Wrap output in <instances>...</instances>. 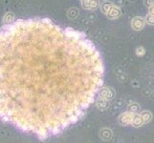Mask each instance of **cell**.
Returning <instances> with one entry per match:
<instances>
[{"instance_id": "6da1fadb", "label": "cell", "mask_w": 154, "mask_h": 143, "mask_svg": "<svg viewBox=\"0 0 154 143\" xmlns=\"http://www.w3.org/2000/svg\"><path fill=\"white\" fill-rule=\"evenodd\" d=\"M99 97L104 98L108 101H111L116 97V92L113 88L108 87V86H103L102 88L100 89L99 91Z\"/></svg>"}, {"instance_id": "7a4b0ae2", "label": "cell", "mask_w": 154, "mask_h": 143, "mask_svg": "<svg viewBox=\"0 0 154 143\" xmlns=\"http://www.w3.org/2000/svg\"><path fill=\"white\" fill-rule=\"evenodd\" d=\"M135 114H132L128 111H126L125 113H122L119 118H118V122L122 126H127V125H131L132 120H133Z\"/></svg>"}, {"instance_id": "3957f363", "label": "cell", "mask_w": 154, "mask_h": 143, "mask_svg": "<svg viewBox=\"0 0 154 143\" xmlns=\"http://www.w3.org/2000/svg\"><path fill=\"white\" fill-rule=\"evenodd\" d=\"M99 136L100 139H103V141H109L113 137V131L108 127H103L99 132Z\"/></svg>"}, {"instance_id": "277c9868", "label": "cell", "mask_w": 154, "mask_h": 143, "mask_svg": "<svg viewBox=\"0 0 154 143\" xmlns=\"http://www.w3.org/2000/svg\"><path fill=\"white\" fill-rule=\"evenodd\" d=\"M146 24V20L145 18H143L141 16H136L132 19L131 21V27L134 31H141L144 29Z\"/></svg>"}, {"instance_id": "5b68a950", "label": "cell", "mask_w": 154, "mask_h": 143, "mask_svg": "<svg viewBox=\"0 0 154 143\" xmlns=\"http://www.w3.org/2000/svg\"><path fill=\"white\" fill-rule=\"evenodd\" d=\"M95 105H96V107L100 110V111H105L109 108L110 106V101L108 100H106L104 98H102V97H98L96 99V101H95Z\"/></svg>"}, {"instance_id": "8992f818", "label": "cell", "mask_w": 154, "mask_h": 143, "mask_svg": "<svg viewBox=\"0 0 154 143\" xmlns=\"http://www.w3.org/2000/svg\"><path fill=\"white\" fill-rule=\"evenodd\" d=\"M121 14H122V12H121V10L119 7H117V6H113L112 9L110 10V12L106 14L107 15V17L111 20H113V19H117V18H119L121 16Z\"/></svg>"}, {"instance_id": "52a82bcc", "label": "cell", "mask_w": 154, "mask_h": 143, "mask_svg": "<svg viewBox=\"0 0 154 143\" xmlns=\"http://www.w3.org/2000/svg\"><path fill=\"white\" fill-rule=\"evenodd\" d=\"M144 124L145 122H144V120H143L142 116L140 115V114H135L133 120H132V122H131V126H133L134 128H140V127H142Z\"/></svg>"}, {"instance_id": "ba28073f", "label": "cell", "mask_w": 154, "mask_h": 143, "mask_svg": "<svg viewBox=\"0 0 154 143\" xmlns=\"http://www.w3.org/2000/svg\"><path fill=\"white\" fill-rule=\"evenodd\" d=\"M140 115L142 116V118H143V120H144L145 124L146 123H149L150 121L152 120V118H153L152 113L150 112V111H147V110L142 111V112L140 113Z\"/></svg>"}, {"instance_id": "9c48e42d", "label": "cell", "mask_w": 154, "mask_h": 143, "mask_svg": "<svg viewBox=\"0 0 154 143\" xmlns=\"http://www.w3.org/2000/svg\"><path fill=\"white\" fill-rule=\"evenodd\" d=\"M114 6V4L110 1H104L102 5H100V10H102V13H104V14H107L110 10L112 9V7Z\"/></svg>"}, {"instance_id": "30bf717a", "label": "cell", "mask_w": 154, "mask_h": 143, "mask_svg": "<svg viewBox=\"0 0 154 143\" xmlns=\"http://www.w3.org/2000/svg\"><path fill=\"white\" fill-rule=\"evenodd\" d=\"M140 110H141V107L139 103H137V102H132L127 105V111L132 114H139Z\"/></svg>"}, {"instance_id": "8fae6325", "label": "cell", "mask_w": 154, "mask_h": 143, "mask_svg": "<svg viewBox=\"0 0 154 143\" xmlns=\"http://www.w3.org/2000/svg\"><path fill=\"white\" fill-rule=\"evenodd\" d=\"M14 20V14L13 13H11V12L5 13V15H4L3 18H2V21H3L4 25L12 24Z\"/></svg>"}, {"instance_id": "7c38bea8", "label": "cell", "mask_w": 154, "mask_h": 143, "mask_svg": "<svg viewBox=\"0 0 154 143\" xmlns=\"http://www.w3.org/2000/svg\"><path fill=\"white\" fill-rule=\"evenodd\" d=\"M79 10L76 9V8H71L70 10H68V12H67V15H68V17L70 18V19H75L78 17V15H79Z\"/></svg>"}, {"instance_id": "4fadbf2b", "label": "cell", "mask_w": 154, "mask_h": 143, "mask_svg": "<svg viewBox=\"0 0 154 143\" xmlns=\"http://www.w3.org/2000/svg\"><path fill=\"white\" fill-rule=\"evenodd\" d=\"M100 7V1L99 0H89V7L88 10H95Z\"/></svg>"}, {"instance_id": "5bb4252c", "label": "cell", "mask_w": 154, "mask_h": 143, "mask_svg": "<svg viewBox=\"0 0 154 143\" xmlns=\"http://www.w3.org/2000/svg\"><path fill=\"white\" fill-rule=\"evenodd\" d=\"M117 79H118L119 82L124 83V82H126V80L128 79V76H127L125 73H121L117 76Z\"/></svg>"}, {"instance_id": "9a60e30c", "label": "cell", "mask_w": 154, "mask_h": 143, "mask_svg": "<svg viewBox=\"0 0 154 143\" xmlns=\"http://www.w3.org/2000/svg\"><path fill=\"white\" fill-rule=\"evenodd\" d=\"M135 52H136V55L143 56V55H145V54H146V49L143 46H139V47L136 48Z\"/></svg>"}, {"instance_id": "2e32d148", "label": "cell", "mask_w": 154, "mask_h": 143, "mask_svg": "<svg viewBox=\"0 0 154 143\" xmlns=\"http://www.w3.org/2000/svg\"><path fill=\"white\" fill-rule=\"evenodd\" d=\"M146 23H147L148 25H150V26H154V15L153 14H150V13H148L146 18Z\"/></svg>"}, {"instance_id": "e0dca14e", "label": "cell", "mask_w": 154, "mask_h": 143, "mask_svg": "<svg viewBox=\"0 0 154 143\" xmlns=\"http://www.w3.org/2000/svg\"><path fill=\"white\" fill-rule=\"evenodd\" d=\"M145 6L147 8H150L152 5H154V0H144Z\"/></svg>"}, {"instance_id": "ac0fdd59", "label": "cell", "mask_w": 154, "mask_h": 143, "mask_svg": "<svg viewBox=\"0 0 154 143\" xmlns=\"http://www.w3.org/2000/svg\"><path fill=\"white\" fill-rule=\"evenodd\" d=\"M125 3V0H115V6L117 7H122V6H124Z\"/></svg>"}, {"instance_id": "d6986e66", "label": "cell", "mask_w": 154, "mask_h": 143, "mask_svg": "<svg viewBox=\"0 0 154 143\" xmlns=\"http://www.w3.org/2000/svg\"><path fill=\"white\" fill-rule=\"evenodd\" d=\"M41 22L43 23V24H47V25H49V24H51L52 22H51V20L49 19V18H43L41 20Z\"/></svg>"}, {"instance_id": "ffe728a7", "label": "cell", "mask_w": 154, "mask_h": 143, "mask_svg": "<svg viewBox=\"0 0 154 143\" xmlns=\"http://www.w3.org/2000/svg\"><path fill=\"white\" fill-rule=\"evenodd\" d=\"M148 12H149L150 14H153L154 15V5H152L150 8H148Z\"/></svg>"}, {"instance_id": "44dd1931", "label": "cell", "mask_w": 154, "mask_h": 143, "mask_svg": "<svg viewBox=\"0 0 154 143\" xmlns=\"http://www.w3.org/2000/svg\"><path fill=\"white\" fill-rule=\"evenodd\" d=\"M132 86H134V87H139L140 86V84L138 81H133L132 82Z\"/></svg>"}, {"instance_id": "7402d4cb", "label": "cell", "mask_w": 154, "mask_h": 143, "mask_svg": "<svg viewBox=\"0 0 154 143\" xmlns=\"http://www.w3.org/2000/svg\"><path fill=\"white\" fill-rule=\"evenodd\" d=\"M144 94H151V92L149 90H146V91H144Z\"/></svg>"}, {"instance_id": "603a6c76", "label": "cell", "mask_w": 154, "mask_h": 143, "mask_svg": "<svg viewBox=\"0 0 154 143\" xmlns=\"http://www.w3.org/2000/svg\"><path fill=\"white\" fill-rule=\"evenodd\" d=\"M150 97H151V99H152V100H154V94H153V93L150 94Z\"/></svg>"}, {"instance_id": "cb8c5ba5", "label": "cell", "mask_w": 154, "mask_h": 143, "mask_svg": "<svg viewBox=\"0 0 154 143\" xmlns=\"http://www.w3.org/2000/svg\"><path fill=\"white\" fill-rule=\"evenodd\" d=\"M129 1H131V2H135L136 0H129Z\"/></svg>"}, {"instance_id": "d4e9b609", "label": "cell", "mask_w": 154, "mask_h": 143, "mask_svg": "<svg viewBox=\"0 0 154 143\" xmlns=\"http://www.w3.org/2000/svg\"><path fill=\"white\" fill-rule=\"evenodd\" d=\"M2 33V31H1V29H0V34H1Z\"/></svg>"}, {"instance_id": "484cf974", "label": "cell", "mask_w": 154, "mask_h": 143, "mask_svg": "<svg viewBox=\"0 0 154 143\" xmlns=\"http://www.w3.org/2000/svg\"><path fill=\"white\" fill-rule=\"evenodd\" d=\"M103 1H108V0H103Z\"/></svg>"}, {"instance_id": "4316f807", "label": "cell", "mask_w": 154, "mask_h": 143, "mask_svg": "<svg viewBox=\"0 0 154 143\" xmlns=\"http://www.w3.org/2000/svg\"><path fill=\"white\" fill-rule=\"evenodd\" d=\"M81 1H82V0H81Z\"/></svg>"}]
</instances>
